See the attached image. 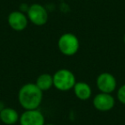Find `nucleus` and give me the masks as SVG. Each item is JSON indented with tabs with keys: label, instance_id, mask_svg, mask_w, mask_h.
Wrapping results in <instances>:
<instances>
[{
	"label": "nucleus",
	"instance_id": "nucleus-11",
	"mask_svg": "<svg viewBox=\"0 0 125 125\" xmlns=\"http://www.w3.org/2000/svg\"><path fill=\"white\" fill-rule=\"evenodd\" d=\"M35 84L42 92L48 91L53 86V76L47 73L41 74L38 76Z\"/></svg>",
	"mask_w": 125,
	"mask_h": 125
},
{
	"label": "nucleus",
	"instance_id": "nucleus-7",
	"mask_svg": "<svg viewBox=\"0 0 125 125\" xmlns=\"http://www.w3.org/2000/svg\"><path fill=\"white\" fill-rule=\"evenodd\" d=\"M21 125H45V116L40 111L28 110L20 116Z\"/></svg>",
	"mask_w": 125,
	"mask_h": 125
},
{
	"label": "nucleus",
	"instance_id": "nucleus-3",
	"mask_svg": "<svg viewBox=\"0 0 125 125\" xmlns=\"http://www.w3.org/2000/svg\"><path fill=\"white\" fill-rule=\"evenodd\" d=\"M57 46L61 53L70 57L75 55L78 52L80 42L75 34L71 33H66L62 34L58 39Z\"/></svg>",
	"mask_w": 125,
	"mask_h": 125
},
{
	"label": "nucleus",
	"instance_id": "nucleus-13",
	"mask_svg": "<svg viewBox=\"0 0 125 125\" xmlns=\"http://www.w3.org/2000/svg\"><path fill=\"white\" fill-rule=\"evenodd\" d=\"M123 41H124V45H125V34H124V36H123Z\"/></svg>",
	"mask_w": 125,
	"mask_h": 125
},
{
	"label": "nucleus",
	"instance_id": "nucleus-1",
	"mask_svg": "<svg viewBox=\"0 0 125 125\" xmlns=\"http://www.w3.org/2000/svg\"><path fill=\"white\" fill-rule=\"evenodd\" d=\"M43 100V92L35 83H26L18 92V101L21 106L28 110H36L40 107Z\"/></svg>",
	"mask_w": 125,
	"mask_h": 125
},
{
	"label": "nucleus",
	"instance_id": "nucleus-14",
	"mask_svg": "<svg viewBox=\"0 0 125 125\" xmlns=\"http://www.w3.org/2000/svg\"><path fill=\"white\" fill-rule=\"evenodd\" d=\"M45 125H55V124H52V123H48V124H45Z\"/></svg>",
	"mask_w": 125,
	"mask_h": 125
},
{
	"label": "nucleus",
	"instance_id": "nucleus-10",
	"mask_svg": "<svg viewBox=\"0 0 125 125\" xmlns=\"http://www.w3.org/2000/svg\"><path fill=\"white\" fill-rule=\"evenodd\" d=\"M75 95L80 100H87L92 96V88L91 87L84 82H78L75 84L73 87Z\"/></svg>",
	"mask_w": 125,
	"mask_h": 125
},
{
	"label": "nucleus",
	"instance_id": "nucleus-2",
	"mask_svg": "<svg viewBox=\"0 0 125 125\" xmlns=\"http://www.w3.org/2000/svg\"><path fill=\"white\" fill-rule=\"evenodd\" d=\"M52 76L53 86L62 92H67L72 89L76 83L75 75L67 69H60L56 71Z\"/></svg>",
	"mask_w": 125,
	"mask_h": 125
},
{
	"label": "nucleus",
	"instance_id": "nucleus-12",
	"mask_svg": "<svg viewBox=\"0 0 125 125\" xmlns=\"http://www.w3.org/2000/svg\"><path fill=\"white\" fill-rule=\"evenodd\" d=\"M116 95H117V99L119 100V102L123 104H125V84L118 88Z\"/></svg>",
	"mask_w": 125,
	"mask_h": 125
},
{
	"label": "nucleus",
	"instance_id": "nucleus-6",
	"mask_svg": "<svg viewBox=\"0 0 125 125\" xmlns=\"http://www.w3.org/2000/svg\"><path fill=\"white\" fill-rule=\"evenodd\" d=\"M115 99L111 94H104V93H99L97 95L94 96L93 99V104L97 111L105 112L109 111L114 107L115 105Z\"/></svg>",
	"mask_w": 125,
	"mask_h": 125
},
{
	"label": "nucleus",
	"instance_id": "nucleus-4",
	"mask_svg": "<svg viewBox=\"0 0 125 125\" xmlns=\"http://www.w3.org/2000/svg\"><path fill=\"white\" fill-rule=\"evenodd\" d=\"M27 16L28 21L36 26H43L49 19L46 9L40 4H33L30 5L27 11Z\"/></svg>",
	"mask_w": 125,
	"mask_h": 125
},
{
	"label": "nucleus",
	"instance_id": "nucleus-9",
	"mask_svg": "<svg viewBox=\"0 0 125 125\" xmlns=\"http://www.w3.org/2000/svg\"><path fill=\"white\" fill-rule=\"evenodd\" d=\"M20 116L15 109L4 107L0 110V121L6 125H14L19 121Z\"/></svg>",
	"mask_w": 125,
	"mask_h": 125
},
{
	"label": "nucleus",
	"instance_id": "nucleus-8",
	"mask_svg": "<svg viewBox=\"0 0 125 125\" xmlns=\"http://www.w3.org/2000/svg\"><path fill=\"white\" fill-rule=\"evenodd\" d=\"M8 23L13 30L17 32L23 31L28 24V18L27 14L20 10L12 11L8 16Z\"/></svg>",
	"mask_w": 125,
	"mask_h": 125
},
{
	"label": "nucleus",
	"instance_id": "nucleus-5",
	"mask_svg": "<svg viewBox=\"0 0 125 125\" xmlns=\"http://www.w3.org/2000/svg\"><path fill=\"white\" fill-rule=\"evenodd\" d=\"M96 86L100 93L111 94L116 88V80L112 74L104 72L97 77Z\"/></svg>",
	"mask_w": 125,
	"mask_h": 125
}]
</instances>
